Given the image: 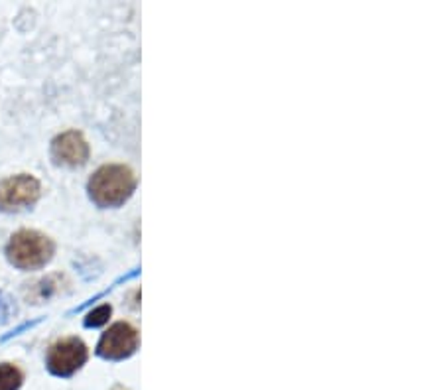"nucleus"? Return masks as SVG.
Instances as JSON below:
<instances>
[{
  "label": "nucleus",
  "instance_id": "f257e3e1",
  "mask_svg": "<svg viewBox=\"0 0 443 390\" xmlns=\"http://www.w3.org/2000/svg\"><path fill=\"white\" fill-rule=\"evenodd\" d=\"M136 190V175L132 170L118 164L99 168L89 180V195L99 207H118Z\"/></svg>",
  "mask_w": 443,
  "mask_h": 390
},
{
  "label": "nucleus",
  "instance_id": "f03ea898",
  "mask_svg": "<svg viewBox=\"0 0 443 390\" xmlns=\"http://www.w3.org/2000/svg\"><path fill=\"white\" fill-rule=\"evenodd\" d=\"M56 252V245L48 235L40 231H22L14 232L6 245V257L10 265L20 270H38L50 262Z\"/></svg>",
  "mask_w": 443,
  "mask_h": 390
},
{
  "label": "nucleus",
  "instance_id": "7ed1b4c3",
  "mask_svg": "<svg viewBox=\"0 0 443 390\" xmlns=\"http://www.w3.org/2000/svg\"><path fill=\"white\" fill-rule=\"evenodd\" d=\"M42 195V185L30 174L10 175L0 180V211L16 213L32 207Z\"/></svg>",
  "mask_w": 443,
  "mask_h": 390
},
{
  "label": "nucleus",
  "instance_id": "20e7f679",
  "mask_svg": "<svg viewBox=\"0 0 443 390\" xmlns=\"http://www.w3.org/2000/svg\"><path fill=\"white\" fill-rule=\"evenodd\" d=\"M89 351L79 337H63L58 339L48 351L46 365L56 376H71L87 363Z\"/></svg>",
  "mask_w": 443,
  "mask_h": 390
},
{
  "label": "nucleus",
  "instance_id": "39448f33",
  "mask_svg": "<svg viewBox=\"0 0 443 390\" xmlns=\"http://www.w3.org/2000/svg\"><path fill=\"white\" fill-rule=\"evenodd\" d=\"M138 349V332L126 322L110 325L107 332L103 333L99 341L97 353L105 359H126Z\"/></svg>",
  "mask_w": 443,
  "mask_h": 390
},
{
  "label": "nucleus",
  "instance_id": "423d86ee",
  "mask_svg": "<svg viewBox=\"0 0 443 390\" xmlns=\"http://www.w3.org/2000/svg\"><path fill=\"white\" fill-rule=\"evenodd\" d=\"M51 156L58 164H63V166H83L89 160V144L81 133L67 130L56 136V140L51 142Z\"/></svg>",
  "mask_w": 443,
  "mask_h": 390
},
{
  "label": "nucleus",
  "instance_id": "0eeeda50",
  "mask_svg": "<svg viewBox=\"0 0 443 390\" xmlns=\"http://www.w3.org/2000/svg\"><path fill=\"white\" fill-rule=\"evenodd\" d=\"M24 373L12 363H0V390H20Z\"/></svg>",
  "mask_w": 443,
  "mask_h": 390
},
{
  "label": "nucleus",
  "instance_id": "6e6552de",
  "mask_svg": "<svg viewBox=\"0 0 443 390\" xmlns=\"http://www.w3.org/2000/svg\"><path fill=\"white\" fill-rule=\"evenodd\" d=\"M110 314H113V307L109 304H103V306L95 307L93 312H89V316L85 319V325L87 327H99V325H105L109 322Z\"/></svg>",
  "mask_w": 443,
  "mask_h": 390
},
{
  "label": "nucleus",
  "instance_id": "1a4fd4ad",
  "mask_svg": "<svg viewBox=\"0 0 443 390\" xmlns=\"http://www.w3.org/2000/svg\"><path fill=\"white\" fill-rule=\"evenodd\" d=\"M53 280H56V276H48V278L33 284V299L42 302V299L50 298V292H58L59 284H53Z\"/></svg>",
  "mask_w": 443,
  "mask_h": 390
}]
</instances>
